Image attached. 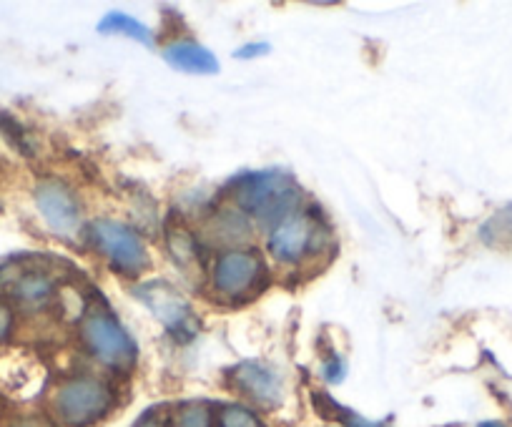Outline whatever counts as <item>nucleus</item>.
I'll return each instance as SVG.
<instances>
[{
    "label": "nucleus",
    "instance_id": "nucleus-10",
    "mask_svg": "<svg viewBox=\"0 0 512 427\" xmlns=\"http://www.w3.org/2000/svg\"><path fill=\"white\" fill-rule=\"evenodd\" d=\"M11 297L26 309H41L56 294V279L43 269H23L11 279Z\"/></svg>",
    "mask_w": 512,
    "mask_h": 427
},
{
    "label": "nucleus",
    "instance_id": "nucleus-6",
    "mask_svg": "<svg viewBox=\"0 0 512 427\" xmlns=\"http://www.w3.org/2000/svg\"><path fill=\"white\" fill-rule=\"evenodd\" d=\"M267 269L254 249H231L221 252L211 267V289L221 299H244L259 287Z\"/></svg>",
    "mask_w": 512,
    "mask_h": 427
},
{
    "label": "nucleus",
    "instance_id": "nucleus-11",
    "mask_svg": "<svg viewBox=\"0 0 512 427\" xmlns=\"http://www.w3.org/2000/svg\"><path fill=\"white\" fill-rule=\"evenodd\" d=\"M251 224L249 217L239 209H221L211 217L209 227H206V239L216 247H224V252L231 249H241V244L249 242Z\"/></svg>",
    "mask_w": 512,
    "mask_h": 427
},
{
    "label": "nucleus",
    "instance_id": "nucleus-21",
    "mask_svg": "<svg viewBox=\"0 0 512 427\" xmlns=\"http://www.w3.org/2000/svg\"><path fill=\"white\" fill-rule=\"evenodd\" d=\"M324 377H327V382H342V377H344V362L332 360V365L324 367Z\"/></svg>",
    "mask_w": 512,
    "mask_h": 427
},
{
    "label": "nucleus",
    "instance_id": "nucleus-2",
    "mask_svg": "<svg viewBox=\"0 0 512 427\" xmlns=\"http://www.w3.org/2000/svg\"><path fill=\"white\" fill-rule=\"evenodd\" d=\"M299 186L292 176L282 171H259L246 174L236 181L234 204L249 219H256L262 227H277L294 211H299Z\"/></svg>",
    "mask_w": 512,
    "mask_h": 427
},
{
    "label": "nucleus",
    "instance_id": "nucleus-12",
    "mask_svg": "<svg viewBox=\"0 0 512 427\" xmlns=\"http://www.w3.org/2000/svg\"><path fill=\"white\" fill-rule=\"evenodd\" d=\"M164 58L171 68L184 73H199V76H209V73L219 71V61L209 48L199 46L194 41H174L164 48Z\"/></svg>",
    "mask_w": 512,
    "mask_h": 427
},
{
    "label": "nucleus",
    "instance_id": "nucleus-8",
    "mask_svg": "<svg viewBox=\"0 0 512 427\" xmlns=\"http://www.w3.org/2000/svg\"><path fill=\"white\" fill-rule=\"evenodd\" d=\"M36 206L48 227L63 239H71L81 232V204L71 186L63 181H43L36 186Z\"/></svg>",
    "mask_w": 512,
    "mask_h": 427
},
{
    "label": "nucleus",
    "instance_id": "nucleus-7",
    "mask_svg": "<svg viewBox=\"0 0 512 427\" xmlns=\"http://www.w3.org/2000/svg\"><path fill=\"white\" fill-rule=\"evenodd\" d=\"M327 232L322 224L307 214V211H294L292 217L279 222L269 234V254L277 259L279 264H302L304 259L319 252V244L324 242Z\"/></svg>",
    "mask_w": 512,
    "mask_h": 427
},
{
    "label": "nucleus",
    "instance_id": "nucleus-9",
    "mask_svg": "<svg viewBox=\"0 0 512 427\" xmlns=\"http://www.w3.org/2000/svg\"><path fill=\"white\" fill-rule=\"evenodd\" d=\"M234 390L259 407H277L284 400V380L279 370L264 362H241L231 375Z\"/></svg>",
    "mask_w": 512,
    "mask_h": 427
},
{
    "label": "nucleus",
    "instance_id": "nucleus-18",
    "mask_svg": "<svg viewBox=\"0 0 512 427\" xmlns=\"http://www.w3.org/2000/svg\"><path fill=\"white\" fill-rule=\"evenodd\" d=\"M13 332V309L6 299H0V345L11 337Z\"/></svg>",
    "mask_w": 512,
    "mask_h": 427
},
{
    "label": "nucleus",
    "instance_id": "nucleus-20",
    "mask_svg": "<svg viewBox=\"0 0 512 427\" xmlns=\"http://www.w3.org/2000/svg\"><path fill=\"white\" fill-rule=\"evenodd\" d=\"M269 51V43H251V46H244L236 51L239 58H254V56H262V53Z\"/></svg>",
    "mask_w": 512,
    "mask_h": 427
},
{
    "label": "nucleus",
    "instance_id": "nucleus-1",
    "mask_svg": "<svg viewBox=\"0 0 512 427\" xmlns=\"http://www.w3.org/2000/svg\"><path fill=\"white\" fill-rule=\"evenodd\" d=\"M116 407L111 382L93 375H73L58 382L48 397V412L56 427H96Z\"/></svg>",
    "mask_w": 512,
    "mask_h": 427
},
{
    "label": "nucleus",
    "instance_id": "nucleus-14",
    "mask_svg": "<svg viewBox=\"0 0 512 427\" xmlns=\"http://www.w3.org/2000/svg\"><path fill=\"white\" fill-rule=\"evenodd\" d=\"M214 410L206 402L191 400L184 402L171 415V427H214Z\"/></svg>",
    "mask_w": 512,
    "mask_h": 427
},
{
    "label": "nucleus",
    "instance_id": "nucleus-3",
    "mask_svg": "<svg viewBox=\"0 0 512 427\" xmlns=\"http://www.w3.org/2000/svg\"><path fill=\"white\" fill-rule=\"evenodd\" d=\"M81 342L86 345L88 355L113 372L134 370L139 360V347L131 340L118 319L103 309H88L81 322Z\"/></svg>",
    "mask_w": 512,
    "mask_h": 427
},
{
    "label": "nucleus",
    "instance_id": "nucleus-15",
    "mask_svg": "<svg viewBox=\"0 0 512 427\" xmlns=\"http://www.w3.org/2000/svg\"><path fill=\"white\" fill-rule=\"evenodd\" d=\"M216 427H264L262 417L241 402H229L216 410Z\"/></svg>",
    "mask_w": 512,
    "mask_h": 427
},
{
    "label": "nucleus",
    "instance_id": "nucleus-16",
    "mask_svg": "<svg viewBox=\"0 0 512 427\" xmlns=\"http://www.w3.org/2000/svg\"><path fill=\"white\" fill-rule=\"evenodd\" d=\"M169 249L174 252V259L179 264L194 262L196 259V242L184 229H171L169 232Z\"/></svg>",
    "mask_w": 512,
    "mask_h": 427
},
{
    "label": "nucleus",
    "instance_id": "nucleus-13",
    "mask_svg": "<svg viewBox=\"0 0 512 427\" xmlns=\"http://www.w3.org/2000/svg\"><path fill=\"white\" fill-rule=\"evenodd\" d=\"M98 31L101 33H116V36H126V38H134V41L144 43V46H154V33H151L149 26H144L141 21L131 18L128 13H106L103 21L98 23Z\"/></svg>",
    "mask_w": 512,
    "mask_h": 427
},
{
    "label": "nucleus",
    "instance_id": "nucleus-4",
    "mask_svg": "<svg viewBox=\"0 0 512 427\" xmlns=\"http://www.w3.org/2000/svg\"><path fill=\"white\" fill-rule=\"evenodd\" d=\"M93 249L123 277H136L149 267L151 257L139 232L116 219H96L88 229Z\"/></svg>",
    "mask_w": 512,
    "mask_h": 427
},
{
    "label": "nucleus",
    "instance_id": "nucleus-5",
    "mask_svg": "<svg viewBox=\"0 0 512 427\" xmlns=\"http://www.w3.org/2000/svg\"><path fill=\"white\" fill-rule=\"evenodd\" d=\"M134 297L154 314V319H159L176 340L189 342L199 332V319H196L194 307L174 284L164 282V279H151V282L139 284L134 289Z\"/></svg>",
    "mask_w": 512,
    "mask_h": 427
},
{
    "label": "nucleus",
    "instance_id": "nucleus-17",
    "mask_svg": "<svg viewBox=\"0 0 512 427\" xmlns=\"http://www.w3.org/2000/svg\"><path fill=\"white\" fill-rule=\"evenodd\" d=\"M487 242H505V239H512V204L507 206L505 211H500L497 217H492L487 222V227L482 229Z\"/></svg>",
    "mask_w": 512,
    "mask_h": 427
},
{
    "label": "nucleus",
    "instance_id": "nucleus-19",
    "mask_svg": "<svg viewBox=\"0 0 512 427\" xmlns=\"http://www.w3.org/2000/svg\"><path fill=\"white\" fill-rule=\"evenodd\" d=\"M131 427H169L166 417L161 415V410H149L139 417Z\"/></svg>",
    "mask_w": 512,
    "mask_h": 427
},
{
    "label": "nucleus",
    "instance_id": "nucleus-22",
    "mask_svg": "<svg viewBox=\"0 0 512 427\" xmlns=\"http://www.w3.org/2000/svg\"><path fill=\"white\" fill-rule=\"evenodd\" d=\"M477 427H507V425H502V422H497V420H487V422H480Z\"/></svg>",
    "mask_w": 512,
    "mask_h": 427
}]
</instances>
